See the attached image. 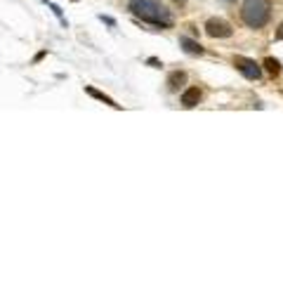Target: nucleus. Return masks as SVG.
<instances>
[{"mask_svg": "<svg viewBox=\"0 0 283 283\" xmlns=\"http://www.w3.org/2000/svg\"><path fill=\"white\" fill-rule=\"evenodd\" d=\"M264 69H267V73H269V76L276 78L278 73H281V62H278V59H274V57H267V59H264Z\"/></svg>", "mask_w": 283, "mask_h": 283, "instance_id": "1a4fd4ad", "label": "nucleus"}, {"mask_svg": "<svg viewBox=\"0 0 283 283\" xmlns=\"http://www.w3.org/2000/svg\"><path fill=\"white\" fill-rule=\"evenodd\" d=\"M50 10H52V12H55L57 17L62 19V24H64V26H66V19H64V14H62V10H59V5H55V3H50Z\"/></svg>", "mask_w": 283, "mask_h": 283, "instance_id": "9d476101", "label": "nucleus"}, {"mask_svg": "<svg viewBox=\"0 0 283 283\" xmlns=\"http://www.w3.org/2000/svg\"><path fill=\"white\" fill-rule=\"evenodd\" d=\"M180 48L187 52V55H193V57H200L206 50L200 48V43H196V41H191V38H187V35H182L180 38Z\"/></svg>", "mask_w": 283, "mask_h": 283, "instance_id": "39448f33", "label": "nucleus"}, {"mask_svg": "<svg viewBox=\"0 0 283 283\" xmlns=\"http://www.w3.org/2000/svg\"><path fill=\"white\" fill-rule=\"evenodd\" d=\"M220 3H227V5H234L236 0H220Z\"/></svg>", "mask_w": 283, "mask_h": 283, "instance_id": "4468645a", "label": "nucleus"}, {"mask_svg": "<svg viewBox=\"0 0 283 283\" xmlns=\"http://www.w3.org/2000/svg\"><path fill=\"white\" fill-rule=\"evenodd\" d=\"M271 17V3L269 0H243L241 5V19L250 28H262Z\"/></svg>", "mask_w": 283, "mask_h": 283, "instance_id": "f03ea898", "label": "nucleus"}, {"mask_svg": "<svg viewBox=\"0 0 283 283\" xmlns=\"http://www.w3.org/2000/svg\"><path fill=\"white\" fill-rule=\"evenodd\" d=\"M184 83H187V71H173L168 76V90L170 92H177Z\"/></svg>", "mask_w": 283, "mask_h": 283, "instance_id": "423d86ee", "label": "nucleus"}, {"mask_svg": "<svg viewBox=\"0 0 283 283\" xmlns=\"http://www.w3.org/2000/svg\"><path fill=\"white\" fill-rule=\"evenodd\" d=\"M149 64H151V66H156V69H160V66H163V64H160L158 59H149Z\"/></svg>", "mask_w": 283, "mask_h": 283, "instance_id": "f8f14e48", "label": "nucleus"}, {"mask_svg": "<svg viewBox=\"0 0 283 283\" xmlns=\"http://www.w3.org/2000/svg\"><path fill=\"white\" fill-rule=\"evenodd\" d=\"M85 92H88V95H90V97H95V99H99V102L109 104L111 109H120V104H116V102H113V99H111L109 95H104V92L95 90V88H90V85H88V88H85Z\"/></svg>", "mask_w": 283, "mask_h": 283, "instance_id": "6e6552de", "label": "nucleus"}, {"mask_svg": "<svg viewBox=\"0 0 283 283\" xmlns=\"http://www.w3.org/2000/svg\"><path fill=\"white\" fill-rule=\"evenodd\" d=\"M234 66L241 71L248 80H260V78H262V66L255 64L253 59H248V57H241V55L234 57Z\"/></svg>", "mask_w": 283, "mask_h": 283, "instance_id": "7ed1b4c3", "label": "nucleus"}, {"mask_svg": "<svg viewBox=\"0 0 283 283\" xmlns=\"http://www.w3.org/2000/svg\"><path fill=\"white\" fill-rule=\"evenodd\" d=\"M206 33L210 35V38H231V35H234V28H231V24L224 19H208Z\"/></svg>", "mask_w": 283, "mask_h": 283, "instance_id": "20e7f679", "label": "nucleus"}, {"mask_svg": "<svg viewBox=\"0 0 283 283\" xmlns=\"http://www.w3.org/2000/svg\"><path fill=\"white\" fill-rule=\"evenodd\" d=\"M128 10L137 19L149 21L153 26H160V28L173 26V14H170V10L166 5H160L158 0H130Z\"/></svg>", "mask_w": 283, "mask_h": 283, "instance_id": "f257e3e1", "label": "nucleus"}, {"mask_svg": "<svg viewBox=\"0 0 283 283\" xmlns=\"http://www.w3.org/2000/svg\"><path fill=\"white\" fill-rule=\"evenodd\" d=\"M198 102H200V90L198 88H189V90H184V95H182V104H184L187 109H193Z\"/></svg>", "mask_w": 283, "mask_h": 283, "instance_id": "0eeeda50", "label": "nucleus"}, {"mask_svg": "<svg viewBox=\"0 0 283 283\" xmlns=\"http://www.w3.org/2000/svg\"><path fill=\"white\" fill-rule=\"evenodd\" d=\"M276 38H278V41H283V24H281V26H278V31H276Z\"/></svg>", "mask_w": 283, "mask_h": 283, "instance_id": "ddd939ff", "label": "nucleus"}, {"mask_svg": "<svg viewBox=\"0 0 283 283\" xmlns=\"http://www.w3.org/2000/svg\"><path fill=\"white\" fill-rule=\"evenodd\" d=\"M99 19H102L104 24H109V26H113V24H116V21L111 19V17H104V14H102V17H99Z\"/></svg>", "mask_w": 283, "mask_h": 283, "instance_id": "9b49d317", "label": "nucleus"}]
</instances>
